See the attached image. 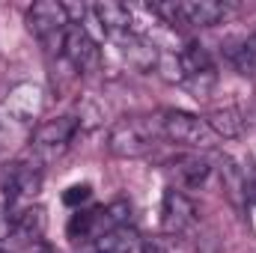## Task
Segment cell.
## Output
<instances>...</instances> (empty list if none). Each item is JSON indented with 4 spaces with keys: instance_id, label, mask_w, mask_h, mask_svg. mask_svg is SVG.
<instances>
[{
    "instance_id": "1",
    "label": "cell",
    "mask_w": 256,
    "mask_h": 253,
    "mask_svg": "<svg viewBox=\"0 0 256 253\" xmlns=\"http://www.w3.org/2000/svg\"><path fill=\"white\" fill-rule=\"evenodd\" d=\"M0 190L6 194V206H18V202H33L42 190V164L33 158H21V161H9L0 170Z\"/></svg>"
},
{
    "instance_id": "2",
    "label": "cell",
    "mask_w": 256,
    "mask_h": 253,
    "mask_svg": "<svg viewBox=\"0 0 256 253\" xmlns=\"http://www.w3.org/2000/svg\"><path fill=\"white\" fill-rule=\"evenodd\" d=\"M80 131V122L74 116H57V120H48L36 128L33 134V158L42 164V161H54L57 155H63L72 143V137Z\"/></svg>"
},
{
    "instance_id": "3",
    "label": "cell",
    "mask_w": 256,
    "mask_h": 253,
    "mask_svg": "<svg viewBox=\"0 0 256 253\" xmlns=\"http://www.w3.org/2000/svg\"><path fill=\"white\" fill-rule=\"evenodd\" d=\"M60 54L78 74H92L102 66V48L96 45V39L86 33L84 24H68V30L63 33Z\"/></svg>"
},
{
    "instance_id": "4",
    "label": "cell",
    "mask_w": 256,
    "mask_h": 253,
    "mask_svg": "<svg viewBox=\"0 0 256 253\" xmlns=\"http://www.w3.org/2000/svg\"><path fill=\"white\" fill-rule=\"evenodd\" d=\"M27 27L30 33L45 42V45H60L63 48V33L68 30V15H66V6L57 0H39L27 9Z\"/></svg>"
},
{
    "instance_id": "5",
    "label": "cell",
    "mask_w": 256,
    "mask_h": 253,
    "mask_svg": "<svg viewBox=\"0 0 256 253\" xmlns=\"http://www.w3.org/2000/svg\"><path fill=\"white\" fill-rule=\"evenodd\" d=\"M161 131L170 143L188 146V149H202L208 143V128L200 116H194L188 110H161Z\"/></svg>"
},
{
    "instance_id": "6",
    "label": "cell",
    "mask_w": 256,
    "mask_h": 253,
    "mask_svg": "<svg viewBox=\"0 0 256 253\" xmlns=\"http://www.w3.org/2000/svg\"><path fill=\"white\" fill-rule=\"evenodd\" d=\"M149 149H152V134L137 120H122L108 131V152L116 158H143Z\"/></svg>"
},
{
    "instance_id": "7",
    "label": "cell",
    "mask_w": 256,
    "mask_h": 253,
    "mask_svg": "<svg viewBox=\"0 0 256 253\" xmlns=\"http://www.w3.org/2000/svg\"><path fill=\"white\" fill-rule=\"evenodd\" d=\"M196 224V206L194 200L179 188H167L161 200V226L167 236H182Z\"/></svg>"
},
{
    "instance_id": "8",
    "label": "cell",
    "mask_w": 256,
    "mask_h": 253,
    "mask_svg": "<svg viewBox=\"0 0 256 253\" xmlns=\"http://www.w3.org/2000/svg\"><path fill=\"white\" fill-rule=\"evenodd\" d=\"M42 104H45V92H42V86H36V84H18V86H12L9 96H6V102H3L6 114H9L15 122H30V120H36V116L42 114Z\"/></svg>"
},
{
    "instance_id": "9",
    "label": "cell",
    "mask_w": 256,
    "mask_h": 253,
    "mask_svg": "<svg viewBox=\"0 0 256 253\" xmlns=\"http://www.w3.org/2000/svg\"><path fill=\"white\" fill-rule=\"evenodd\" d=\"M120 39V51H122V57H126V63L131 68H137V72H149V68H158V60H161V54H158V48L146 39V36H140V33H122V36H116Z\"/></svg>"
},
{
    "instance_id": "10",
    "label": "cell",
    "mask_w": 256,
    "mask_h": 253,
    "mask_svg": "<svg viewBox=\"0 0 256 253\" xmlns=\"http://www.w3.org/2000/svg\"><path fill=\"white\" fill-rule=\"evenodd\" d=\"M48 226V214L42 206H27L21 212H15V226H12V238L18 244H39Z\"/></svg>"
},
{
    "instance_id": "11",
    "label": "cell",
    "mask_w": 256,
    "mask_h": 253,
    "mask_svg": "<svg viewBox=\"0 0 256 253\" xmlns=\"http://www.w3.org/2000/svg\"><path fill=\"white\" fill-rule=\"evenodd\" d=\"M226 15V3L218 0H182L179 3V21L188 27H214Z\"/></svg>"
},
{
    "instance_id": "12",
    "label": "cell",
    "mask_w": 256,
    "mask_h": 253,
    "mask_svg": "<svg viewBox=\"0 0 256 253\" xmlns=\"http://www.w3.org/2000/svg\"><path fill=\"white\" fill-rule=\"evenodd\" d=\"M170 173H173V179H176L179 188H200V185L212 176V164H208V158L194 155L191 152V155H179V158H173Z\"/></svg>"
},
{
    "instance_id": "13",
    "label": "cell",
    "mask_w": 256,
    "mask_h": 253,
    "mask_svg": "<svg viewBox=\"0 0 256 253\" xmlns=\"http://www.w3.org/2000/svg\"><path fill=\"white\" fill-rule=\"evenodd\" d=\"M92 253H143L146 238L134 230V226H116L110 232H104L98 242H90Z\"/></svg>"
},
{
    "instance_id": "14",
    "label": "cell",
    "mask_w": 256,
    "mask_h": 253,
    "mask_svg": "<svg viewBox=\"0 0 256 253\" xmlns=\"http://www.w3.org/2000/svg\"><path fill=\"white\" fill-rule=\"evenodd\" d=\"M92 15L98 18L102 30L110 33V36H122L131 27V9L126 3H116V0H98L92 6Z\"/></svg>"
},
{
    "instance_id": "15",
    "label": "cell",
    "mask_w": 256,
    "mask_h": 253,
    "mask_svg": "<svg viewBox=\"0 0 256 253\" xmlns=\"http://www.w3.org/2000/svg\"><path fill=\"white\" fill-rule=\"evenodd\" d=\"M202 122H206V128L212 134H218L224 140H236L244 131V120H242V110L238 108H214V110L206 114Z\"/></svg>"
},
{
    "instance_id": "16",
    "label": "cell",
    "mask_w": 256,
    "mask_h": 253,
    "mask_svg": "<svg viewBox=\"0 0 256 253\" xmlns=\"http://www.w3.org/2000/svg\"><path fill=\"white\" fill-rule=\"evenodd\" d=\"M66 232L74 242H96L98 238V208H78L68 218Z\"/></svg>"
},
{
    "instance_id": "17",
    "label": "cell",
    "mask_w": 256,
    "mask_h": 253,
    "mask_svg": "<svg viewBox=\"0 0 256 253\" xmlns=\"http://www.w3.org/2000/svg\"><path fill=\"white\" fill-rule=\"evenodd\" d=\"M179 66H182V74L185 78H191V74H200V72H212L214 63H212V54L202 48V45H185L182 51H179Z\"/></svg>"
},
{
    "instance_id": "18",
    "label": "cell",
    "mask_w": 256,
    "mask_h": 253,
    "mask_svg": "<svg viewBox=\"0 0 256 253\" xmlns=\"http://www.w3.org/2000/svg\"><path fill=\"white\" fill-rule=\"evenodd\" d=\"M220 176H224V190L232 196V200H244V170L236 167L232 158H220Z\"/></svg>"
},
{
    "instance_id": "19",
    "label": "cell",
    "mask_w": 256,
    "mask_h": 253,
    "mask_svg": "<svg viewBox=\"0 0 256 253\" xmlns=\"http://www.w3.org/2000/svg\"><path fill=\"white\" fill-rule=\"evenodd\" d=\"M232 66L238 68V74H256V33L242 39V45L232 51Z\"/></svg>"
},
{
    "instance_id": "20",
    "label": "cell",
    "mask_w": 256,
    "mask_h": 253,
    "mask_svg": "<svg viewBox=\"0 0 256 253\" xmlns=\"http://www.w3.org/2000/svg\"><path fill=\"white\" fill-rule=\"evenodd\" d=\"M214 80H218V74H214V68H212V72H200V74H191V78H185V80H182V86L191 92L194 98H206V96L212 92Z\"/></svg>"
},
{
    "instance_id": "21",
    "label": "cell",
    "mask_w": 256,
    "mask_h": 253,
    "mask_svg": "<svg viewBox=\"0 0 256 253\" xmlns=\"http://www.w3.org/2000/svg\"><path fill=\"white\" fill-rule=\"evenodd\" d=\"M90 196H92V188L86 185V182H80V185H72V188H66L63 194V202L68 206V208H80L84 202H90Z\"/></svg>"
},
{
    "instance_id": "22",
    "label": "cell",
    "mask_w": 256,
    "mask_h": 253,
    "mask_svg": "<svg viewBox=\"0 0 256 253\" xmlns=\"http://www.w3.org/2000/svg\"><path fill=\"white\" fill-rule=\"evenodd\" d=\"M12 226H15V212L6 202H0V242L12 238Z\"/></svg>"
},
{
    "instance_id": "23",
    "label": "cell",
    "mask_w": 256,
    "mask_h": 253,
    "mask_svg": "<svg viewBox=\"0 0 256 253\" xmlns=\"http://www.w3.org/2000/svg\"><path fill=\"white\" fill-rule=\"evenodd\" d=\"M244 200L248 202H256V164L244 173Z\"/></svg>"
},
{
    "instance_id": "24",
    "label": "cell",
    "mask_w": 256,
    "mask_h": 253,
    "mask_svg": "<svg viewBox=\"0 0 256 253\" xmlns=\"http://www.w3.org/2000/svg\"><path fill=\"white\" fill-rule=\"evenodd\" d=\"M0 253H9V250H0Z\"/></svg>"
}]
</instances>
